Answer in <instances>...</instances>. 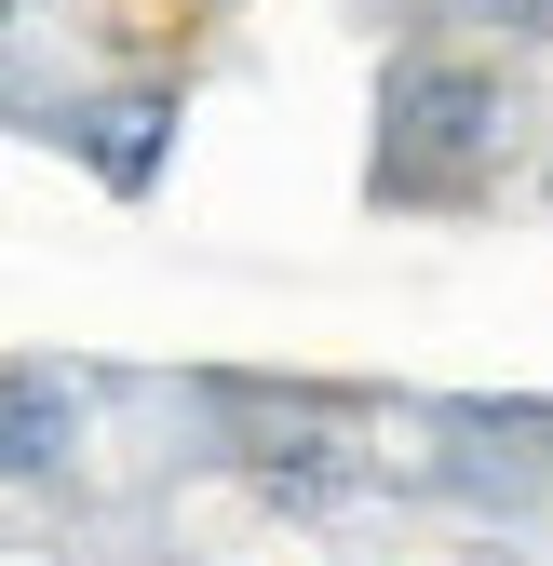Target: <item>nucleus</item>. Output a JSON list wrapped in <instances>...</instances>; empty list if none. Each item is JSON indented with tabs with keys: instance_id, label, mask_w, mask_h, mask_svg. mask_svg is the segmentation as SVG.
<instances>
[{
	"instance_id": "1",
	"label": "nucleus",
	"mask_w": 553,
	"mask_h": 566,
	"mask_svg": "<svg viewBox=\"0 0 553 566\" xmlns=\"http://www.w3.org/2000/svg\"><path fill=\"white\" fill-rule=\"evenodd\" d=\"M513 163V82L459 41H419L378 82V149H365V202L378 217H472Z\"/></svg>"
},
{
	"instance_id": "2",
	"label": "nucleus",
	"mask_w": 553,
	"mask_h": 566,
	"mask_svg": "<svg viewBox=\"0 0 553 566\" xmlns=\"http://www.w3.org/2000/svg\"><path fill=\"white\" fill-rule=\"evenodd\" d=\"M176 122H189L176 82H122V95H82V108H28V135L67 149L108 202H149V189L176 176Z\"/></svg>"
},
{
	"instance_id": "3",
	"label": "nucleus",
	"mask_w": 553,
	"mask_h": 566,
	"mask_svg": "<svg viewBox=\"0 0 553 566\" xmlns=\"http://www.w3.org/2000/svg\"><path fill=\"white\" fill-rule=\"evenodd\" d=\"M67 459V391H54V365H14V472L41 485Z\"/></svg>"
},
{
	"instance_id": "4",
	"label": "nucleus",
	"mask_w": 553,
	"mask_h": 566,
	"mask_svg": "<svg viewBox=\"0 0 553 566\" xmlns=\"http://www.w3.org/2000/svg\"><path fill=\"white\" fill-rule=\"evenodd\" d=\"M487 28H526V41H553V0H472Z\"/></svg>"
},
{
	"instance_id": "5",
	"label": "nucleus",
	"mask_w": 553,
	"mask_h": 566,
	"mask_svg": "<svg viewBox=\"0 0 553 566\" xmlns=\"http://www.w3.org/2000/svg\"><path fill=\"white\" fill-rule=\"evenodd\" d=\"M540 202H553V149H540Z\"/></svg>"
}]
</instances>
